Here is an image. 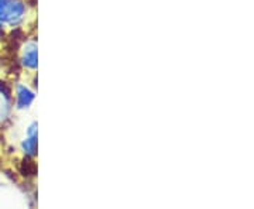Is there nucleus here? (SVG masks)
Here are the masks:
<instances>
[{
	"label": "nucleus",
	"mask_w": 254,
	"mask_h": 209,
	"mask_svg": "<svg viewBox=\"0 0 254 209\" xmlns=\"http://www.w3.org/2000/svg\"><path fill=\"white\" fill-rule=\"evenodd\" d=\"M28 13L26 0H0V24L3 27H21Z\"/></svg>",
	"instance_id": "f257e3e1"
},
{
	"label": "nucleus",
	"mask_w": 254,
	"mask_h": 209,
	"mask_svg": "<svg viewBox=\"0 0 254 209\" xmlns=\"http://www.w3.org/2000/svg\"><path fill=\"white\" fill-rule=\"evenodd\" d=\"M13 82L0 78V128H4L11 122V113L14 109Z\"/></svg>",
	"instance_id": "f03ea898"
},
{
	"label": "nucleus",
	"mask_w": 254,
	"mask_h": 209,
	"mask_svg": "<svg viewBox=\"0 0 254 209\" xmlns=\"http://www.w3.org/2000/svg\"><path fill=\"white\" fill-rule=\"evenodd\" d=\"M18 63L23 70H27L28 72H36L38 68V47L34 38L26 40L20 46V60Z\"/></svg>",
	"instance_id": "7ed1b4c3"
},
{
	"label": "nucleus",
	"mask_w": 254,
	"mask_h": 209,
	"mask_svg": "<svg viewBox=\"0 0 254 209\" xmlns=\"http://www.w3.org/2000/svg\"><path fill=\"white\" fill-rule=\"evenodd\" d=\"M13 98H14V108L17 110H26L31 108L36 100V91L31 89L27 83H16L13 88Z\"/></svg>",
	"instance_id": "20e7f679"
},
{
	"label": "nucleus",
	"mask_w": 254,
	"mask_h": 209,
	"mask_svg": "<svg viewBox=\"0 0 254 209\" xmlns=\"http://www.w3.org/2000/svg\"><path fill=\"white\" fill-rule=\"evenodd\" d=\"M20 148L24 157L36 158L38 154V135H26L20 143Z\"/></svg>",
	"instance_id": "39448f33"
},
{
	"label": "nucleus",
	"mask_w": 254,
	"mask_h": 209,
	"mask_svg": "<svg viewBox=\"0 0 254 209\" xmlns=\"http://www.w3.org/2000/svg\"><path fill=\"white\" fill-rule=\"evenodd\" d=\"M18 175H21L23 178H34L37 175V164L34 163V158L24 157L21 160V163L18 165Z\"/></svg>",
	"instance_id": "423d86ee"
},
{
	"label": "nucleus",
	"mask_w": 254,
	"mask_h": 209,
	"mask_svg": "<svg viewBox=\"0 0 254 209\" xmlns=\"http://www.w3.org/2000/svg\"><path fill=\"white\" fill-rule=\"evenodd\" d=\"M3 28H4V27H3V26H1V24H0V30H3Z\"/></svg>",
	"instance_id": "0eeeda50"
}]
</instances>
